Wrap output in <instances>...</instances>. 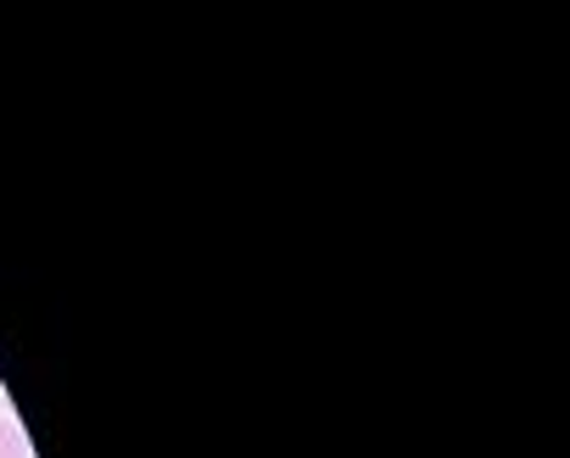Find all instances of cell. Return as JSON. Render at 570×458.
I'll return each instance as SVG.
<instances>
[{
    "mask_svg": "<svg viewBox=\"0 0 570 458\" xmlns=\"http://www.w3.org/2000/svg\"><path fill=\"white\" fill-rule=\"evenodd\" d=\"M0 458H29V441H23V430L0 414Z\"/></svg>",
    "mask_w": 570,
    "mask_h": 458,
    "instance_id": "obj_1",
    "label": "cell"
}]
</instances>
